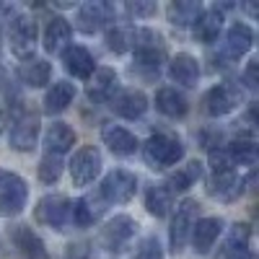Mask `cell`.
I'll return each mask as SVG.
<instances>
[{"instance_id":"4316f807","label":"cell","mask_w":259,"mask_h":259,"mask_svg":"<svg viewBox=\"0 0 259 259\" xmlns=\"http://www.w3.org/2000/svg\"><path fill=\"white\" fill-rule=\"evenodd\" d=\"M75 99V85L70 80H57L50 85L45 96V112L47 114H62Z\"/></svg>"},{"instance_id":"74e56055","label":"cell","mask_w":259,"mask_h":259,"mask_svg":"<svg viewBox=\"0 0 259 259\" xmlns=\"http://www.w3.org/2000/svg\"><path fill=\"white\" fill-rule=\"evenodd\" d=\"M127 13L135 18H150L156 13V3H150V0H135V3H127Z\"/></svg>"},{"instance_id":"52a82bcc","label":"cell","mask_w":259,"mask_h":259,"mask_svg":"<svg viewBox=\"0 0 259 259\" xmlns=\"http://www.w3.org/2000/svg\"><path fill=\"white\" fill-rule=\"evenodd\" d=\"M101 153L99 148L94 145H83L73 153V161H70V179L75 187H89L99 174H101Z\"/></svg>"},{"instance_id":"9a60e30c","label":"cell","mask_w":259,"mask_h":259,"mask_svg":"<svg viewBox=\"0 0 259 259\" xmlns=\"http://www.w3.org/2000/svg\"><path fill=\"white\" fill-rule=\"evenodd\" d=\"M109 106L114 109V114H119L122 119H140L145 112H148V96L138 89H127V91H119Z\"/></svg>"},{"instance_id":"d6986e66","label":"cell","mask_w":259,"mask_h":259,"mask_svg":"<svg viewBox=\"0 0 259 259\" xmlns=\"http://www.w3.org/2000/svg\"><path fill=\"white\" fill-rule=\"evenodd\" d=\"M168 78L174 83H182V85H197V80H200V62H197V57H192L187 52H179L177 57H171Z\"/></svg>"},{"instance_id":"f1b7e54d","label":"cell","mask_w":259,"mask_h":259,"mask_svg":"<svg viewBox=\"0 0 259 259\" xmlns=\"http://www.w3.org/2000/svg\"><path fill=\"white\" fill-rule=\"evenodd\" d=\"M13 244H16V249L24 254V256H29V259H45L47 256V251H45V244H41V239L29 228V226H18V228H13Z\"/></svg>"},{"instance_id":"7a4b0ae2","label":"cell","mask_w":259,"mask_h":259,"mask_svg":"<svg viewBox=\"0 0 259 259\" xmlns=\"http://www.w3.org/2000/svg\"><path fill=\"white\" fill-rule=\"evenodd\" d=\"M29 202V187L16 171L0 168V215L3 218H16L24 212Z\"/></svg>"},{"instance_id":"f35d334b","label":"cell","mask_w":259,"mask_h":259,"mask_svg":"<svg viewBox=\"0 0 259 259\" xmlns=\"http://www.w3.org/2000/svg\"><path fill=\"white\" fill-rule=\"evenodd\" d=\"M65 259H91V249L85 241H75L68 246V251H65Z\"/></svg>"},{"instance_id":"d590c367","label":"cell","mask_w":259,"mask_h":259,"mask_svg":"<svg viewBox=\"0 0 259 259\" xmlns=\"http://www.w3.org/2000/svg\"><path fill=\"white\" fill-rule=\"evenodd\" d=\"M249 241H251V231L246 223H236L228 233V239L223 244V249H249Z\"/></svg>"},{"instance_id":"277c9868","label":"cell","mask_w":259,"mask_h":259,"mask_svg":"<svg viewBox=\"0 0 259 259\" xmlns=\"http://www.w3.org/2000/svg\"><path fill=\"white\" fill-rule=\"evenodd\" d=\"M8 45L13 50V55H18L21 60H29L34 55L36 47V21L31 16H13L8 24Z\"/></svg>"},{"instance_id":"e575fe53","label":"cell","mask_w":259,"mask_h":259,"mask_svg":"<svg viewBox=\"0 0 259 259\" xmlns=\"http://www.w3.org/2000/svg\"><path fill=\"white\" fill-rule=\"evenodd\" d=\"M62 177V158L45 153V158L39 161V179L45 184H55Z\"/></svg>"},{"instance_id":"4fadbf2b","label":"cell","mask_w":259,"mask_h":259,"mask_svg":"<svg viewBox=\"0 0 259 259\" xmlns=\"http://www.w3.org/2000/svg\"><path fill=\"white\" fill-rule=\"evenodd\" d=\"M89 99L94 104H109L119 94V78L112 68H99L89 78V89H85Z\"/></svg>"},{"instance_id":"6da1fadb","label":"cell","mask_w":259,"mask_h":259,"mask_svg":"<svg viewBox=\"0 0 259 259\" xmlns=\"http://www.w3.org/2000/svg\"><path fill=\"white\" fill-rule=\"evenodd\" d=\"M143 158L150 168H171L184 158V145L174 135H150L143 145Z\"/></svg>"},{"instance_id":"60d3db41","label":"cell","mask_w":259,"mask_h":259,"mask_svg":"<svg viewBox=\"0 0 259 259\" xmlns=\"http://www.w3.org/2000/svg\"><path fill=\"white\" fill-rule=\"evenodd\" d=\"M256 73H259V60H251L249 65H246V73H244V78H246V85L249 89H256Z\"/></svg>"},{"instance_id":"836d02e7","label":"cell","mask_w":259,"mask_h":259,"mask_svg":"<svg viewBox=\"0 0 259 259\" xmlns=\"http://www.w3.org/2000/svg\"><path fill=\"white\" fill-rule=\"evenodd\" d=\"M207 161H210L212 174H223V171H236L233 158H231V150H228V148H223V145H215V148H210V156H207Z\"/></svg>"},{"instance_id":"ab89813d","label":"cell","mask_w":259,"mask_h":259,"mask_svg":"<svg viewBox=\"0 0 259 259\" xmlns=\"http://www.w3.org/2000/svg\"><path fill=\"white\" fill-rule=\"evenodd\" d=\"M221 259H256V254L251 249H223Z\"/></svg>"},{"instance_id":"d4e9b609","label":"cell","mask_w":259,"mask_h":259,"mask_svg":"<svg viewBox=\"0 0 259 259\" xmlns=\"http://www.w3.org/2000/svg\"><path fill=\"white\" fill-rule=\"evenodd\" d=\"M202 11L205 8H202L200 0H174V3H168V8H166V18L174 26L187 29V26H194V21L200 18Z\"/></svg>"},{"instance_id":"ba28073f","label":"cell","mask_w":259,"mask_h":259,"mask_svg":"<svg viewBox=\"0 0 259 259\" xmlns=\"http://www.w3.org/2000/svg\"><path fill=\"white\" fill-rule=\"evenodd\" d=\"M197 200H184L177 212H174V221H171V231H168V241H171V249L174 251H182L189 241V233L197 223Z\"/></svg>"},{"instance_id":"ffe728a7","label":"cell","mask_w":259,"mask_h":259,"mask_svg":"<svg viewBox=\"0 0 259 259\" xmlns=\"http://www.w3.org/2000/svg\"><path fill=\"white\" fill-rule=\"evenodd\" d=\"M70 24H68V18H62V16H52L47 21V26H45V50L47 52H65L70 47Z\"/></svg>"},{"instance_id":"5b68a950","label":"cell","mask_w":259,"mask_h":259,"mask_svg":"<svg viewBox=\"0 0 259 259\" xmlns=\"http://www.w3.org/2000/svg\"><path fill=\"white\" fill-rule=\"evenodd\" d=\"M135 65L148 70H158L166 60V50L161 45V36L150 29H135Z\"/></svg>"},{"instance_id":"cb8c5ba5","label":"cell","mask_w":259,"mask_h":259,"mask_svg":"<svg viewBox=\"0 0 259 259\" xmlns=\"http://www.w3.org/2000/svg\"><path fill=\"white\" fill-rule=\"evenodd\" d=\"M221 29H223V13L218 8H210V11H202L200 18L194 21L192 34L197 41H202V45H212V41L218 39Z\"/></svg>"},{"instance_id":"44dd1931","label":"cell","mask_w":259,"mask_h":259,"mask_svg":"<svg viewBox=\"0 0 259 259\" xmlns=\"http://www.w3.org/2000/svg\"><path fill=\"white\" fill-rule=\"evenodd\" d=\"M18 78L21 83L31 85V89H45L52 78V65L41 57H29L18 65Z\"/></svg>"},{"instance_id":"8fae6325","label":"cell","mask_w":259,"mask_h":259,"mask_svg":"<svg viewBox=\"0 0 259 259\" xmlns=\"http://www.w3.org/2000/svg\"><path fill=\"white\" fill-rule=\"evenodd\" d=\"M138 233V223L130 215H114L112 221H106L101 228V244L109 251H122Z\"/></svg>"},{"instance_id":"5bb4252c","label":"cell","mask_w":259,"mask_h":259,"mask_svg":"<svg viewBox=\"0 0 259 259\" xmlns=\"http://www.w3.org/2000/svg\"><path fill=\"white\" fill-rule=\"evenodd\" d=\"M101 140H104V145H109V150H112L114 156H122V158L135 156V153H138V148H140L138 138L130 133L127 127H122V124H112V122L101 127Z\"/></svg>"},{"instance_id":"b9f144b4","label":"cell","mask_w":259,"mask_h":259,"mask_svg":"<svg viewBox=\"0 0 259 259\" xmlns=\"http://www.w3.org/2000/svg\"><path fill=\"white\" fill-rule=\"evenodd\" d=\"M3 127H6V117H3V112H0V133H3Z\"/></svg>"},{"instance_id":"3957f363","label":"cell","mask_w":259,"mask_h":259,"mask_svg":"<svg viewBox=\"0 0 259 259\" xmlns=\"http://www.w3.org/2000/svg\"><path fill=\"white\" fill-rule=\"evenodd\" d=\"M135 192H138V177L127 168L109 171L99 187V194L106 205H124L135 197Z\"/></svg>"},{"instance_id":"4dcf8cb0","label":"cell","mask_w":259,"mask_h":259,"mask_svg":"<svg viewBox=\"0 0 259 259\" xmlns=\"http://www.w3.org/2000/svg\"><path fill=\"white\" fill-rule=\"evenodd\" d=\"M135 45V29L133 26H114L106 31V47L117 55H124L130 52Z\"/></svg>"},{"instance_id":"e0dca14e","label":"cell","mask_w":259,"mask_h":259,"mask_svg":"<svg viewBox=\"0 0 259 259\" xmlns=\"http://www.w3.org/2000/svg\"><path fill=\"white\" fill-rule=\"evenodd\" d=\"M62 65L73 78H83L89 80L96 70V62H94V55L85 50V47H78V45H70L68 50L62 52Z\"/></svg>"},{"instance_id":"7c38bea8","label":"cell","mask_w":259,"mask_h":259,"mask_svg":"<svg viewBox=\"0 0 259 259\" xmlns=\"http://www.w3.org/2000/svg\"><path fill=\"white\" fill-rule=\"evenodd\" d=\"M39 140V119L29 112L18 114L11 124V133H8V143L13 150H18V153H29V150H34Z\"/></svg>"},{"instance_id":"484cf974","label":"cell","mask_w":259,"mask_h":259,"mask_svg":"<svg viewBox=\"0 0 259 259\" xmlns=\"http://www.w3.org/2000/svg\"><path fill=\"white\" fill-rule=\"evenodd\" d=\"M156 109H158L161 114L171 117V119H179V117H184V114L189 112V101H187V96H184L182 91L166 85V89H161V91L156 94Z\"/></svg>"},{"instance_id":"9c48e42d","label":"cell","mask_w":259,"mask_h":259,"mask_svg":"<svg viewBox=\"0 0 259 259\" xmlns=\"http://www.w3.org/2000/svg\"><path fill=\"white\" fill-rule=\"evenodd\" d=\"M117 16L112 3H104V0H91V3H83L78 8L75 24L83 34H96L101 31L106 24H112V18Z\"/></svg>"},{"instance_id":"2e32d148","label":"cell","mask_w":259,"mask_h":259,"mask_svg":"<svg viewBox=\"0 0 259 259\" xmlns=\"http://www.w3.org/2000/svg\"><path fill=\"white\" fill-rule=\"evenodd\" d=\"M75 145V130L65 122H52L45 133V148L50 156L62 158L65 153H70Z\"/></svg>"},{"instance_id":"f546056e","label":"cell","mask_w":259,"mask_h":259,"mask_svg":"<svg viewBox=\"0 0 259 259\" xmlns=\"http://www.w3.org/2000/svg\"><path fill=\"white\" fill-rule=\"evenodd\" d=\"M200 179H202V163H200V161H189L187 166L177 168L174 174L168 177L166 187L177 194V192H187L189 187H194Z\"/></svg>"},{"instance_id":"7402d4cb","label":"cell","mask_w":259,"mask_h":259,"mask_svg":"<svg viewBox=\"0 0 259 259\" xmlns=\"http://www.w3.org/2000/svg\"><path fill=\"white\" fill-rule=\"evenodd\" d=\"M244 189V179L236 171H223V174H212L207 182V192L218 200H236Z\"/></svg>"},{"instance_id":"603a6c76","label":"cell","mask_w":259,"mask_h":259,"mask_svg":"<svg viewBox=\"0 0 259 259\" xmlns=\"http://www.w3.org/2000/svg\"><path fill=\"white\" fill-rule=\"evenodd\" d=\"M251 47H254V31H251V26L236 21V24L226 31V55L233 57V60H239Z\"/></svg>"},{"instance_id":"1f68e13d","label":"cell","mask_w":259,"mask_h":259,"mask_svg":"<svg viewBox=\"0 0 259 259\" xmlns=\"http://www.w3.org/2000/svg\"><path fill=\"white\" fill-rule=\"evenodd\" d=\"M231 158H233V166H254L259 153H256V145L251 140H236L231 148Z\"/></svg>"},{"instance_id":"8d00e7d4","label":"cell","mask_w":259,"mask_h":259,"mask_svg":"<svg viewBox=\"0 0 259 259\" xmlns=\"http://www.w3.org/2000/svg\"><path fill=\"white\" fill-rule=\"evenodd\" d=\"M138 259H163V249L158 244L156 236H148V239H143L140 249H138Z\"/></svg>"},{"instance_id":"8992f818","label":"cell","mask_w":259,"mask_h":259,"mask_svg":"<svg viewBox=\"0 0 259 259\" xmlns=\"http://www.w3.org/2000/svg\"><path fill=\"white\" fill-rule=\"evenodd\" d=\"M36 221L47 228L55 231H65L70 226V200L62 197V194H45L39 202H36Z\"/></svg>"},{"instance_id":"83f0119b","label":"cell","mask_w":259,"mask_h":259,"mask_svg":"<svg viewBox=\"0 0 259 259\" xmlns=\"http://www.w3.org/2000/svg\"><path fill=\"white\" fill-rule=\"evenodd\" d=\"M145 207L153 218H166L171 207H174V192L166 184H153L145 192Z\"/></svg>"},{"instance_id":"d6a6232c","label":"cell","mask_w":259,"mask_h":259,"mask_svg":"<svg viewBox=\"0 0 259 259\" xmlns=\"http://www.w3.org/2000/svg\"><path fill=\"white\" fill-rule=\"evenodd\" d=\"M70 223H73V226H78V228H89V226H94V223H96V215H94V210L89 207L85 197H80V200L70 202Z\"/></svg>"},{"instance_id":"30bf717a","label":"cell","mask_w":259,"mask_h":259,"mask_svg":"<svg viewBox=\"0 0 259 259\" xmlns=\"http://www.w3.org/2000/svg\"><path fill=\"white\" fill-rule=\"evenodd\" d=\"M241 104V91L231 83H218L205 94L202 99V109L210 114V117H226L231 114L236 106Z\"/></svg>"},{"instance_id":"ac0fdd59","label":"cell","mask_w":259,"mask_h":259,"mask_svg":"<svg viewBox=\"0 0 259 259\" xmlns=\"http://www.w3.org/2000/svg\"><path fill=\"white\" fill-rule=\"evenodd\" d=\"M223 231V223L221 218H200L197 223H194L189 239H192V246L197 254H207L212 249V244L218 241V236Z\"/></svg>"}]
</instances>
